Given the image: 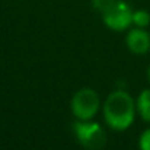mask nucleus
<instances>
[{"mask_svg":"<svg viewBox=\"0 0 150 150\" xmlns=\"http://www.w3.org/2000/svg\"><path fill=\"white\" fill-rule=\"evenodd\" d=\"M102 16L103 23L114 31H124L133 23V10L122 0H115V3L102 13Z\"/></svg>","mask_w":150,"mask_h":150,"instance_id":"nucleus-4","label":"nucleus"},{"mask_svg":"<svg viewBox=\"0 0 150 150\" xmlns=\"http://www.w3.org/2000/svg\"><path fill=\"white\" fill-rule=\"evenodd\" d=\"M136 108H137L139 114L142 115V118H143L144 121L150 122V89L143 91V92L139 95Z\"/></svg>","mask_w":150,"mask_h":150,"instance_id":"nucleus-6","label":"nucleus"},{"mask_svg":"<svg viewBox=\"0 0 150 150\" xmlns=\"http://www.w3.org/2000/svg\"><path fill=\"white\" fill-rule=\"evenodd\" d=\"M73 131L79 143L88 150H99L106 143V134L98 122L91 120H79L73 124Z\"/></svg>","mask_w":150,"mask_h":150,"instance_id":"nucleus-2","label":"nucleus"},{"mask_svg":"<svg viewBox=\"0 0 150 150\" xmlns=\"http://www.w3.org/2000/svg\"><path fill=\"white\" fill-rule=\"evenodd\" d=\"M99 109V96L93 89L83 88L71 99V111L77 120H92Z\"/></svg>","mask_w":150,"mask_h":150,"instance_id":"nucleus-3","label":"nucleus"},{"mask_svg":"<svg viewBox=\"0 0 150 150\" xmlns=\"http://www.w3.org/2000/svg\"><path fill=\"white\" fill-rule=\"evenodd\" d=\"M139 146L142 150H150V128L146 130L142 136H140V140H139Z\"/></svg>","mask_w":150,"mask_h":150,"instance_id":"nucleus-9","label":"nucleus"},{"mask_svg":"<svg viewBox=\"0 0 150 150\" xmlns=\"http://www.w3.org/2000/svg\"><path fill=\"white\" fill-rule=\"evenodd\" d=\"M136 115V105L133 98L125 91H114L105 100L103 105V118L106 124L117 131L127 130Z\"/></svg>","mask_w":150,"mask_h":150,"instance_id":"nucleus-1","label":"nucleus"},{"mask_svg":"<svg viewBox=\"0 0 150 150\" xmlns=\"http://www.w3.org/2000/svg\"><path fill=\"white\" fill-rule=\"evenodd\" d=\"M127 47L134 54H146L150 50V35L143 28L131 29L127 35Z\"/></svg>","mask_w":150,"mask_h":150,"instance_id":"nucleus-5","label":"nucleus"},{"mask_svg":"<svg viewBox=\"0 0 150 150\" xmlns=\"http://www.w3.org/2000/svg\"><path fill=\"white\" fill-rule=\"evenodd\" d=\"M147 76H149V82H150V66H149V70H147Z\"/></svg>","mask_w":150,"mask_h":150,"instance_id":"nucleus-10","label":"nucleus"},{"mask_svg":"<svg viewBox=\"0 0 150 150\" xmlns=\"http://www.w3.org/2000/svg\"><path fill=\"white\" fill-rule=\"evenodd\" d=\"M114 3L115 0H92V6L100 13H105Z\"/></svg>","mask_w":150,"mask_h":150,"instance_id":"nucleus-8","label":"nucleus"},{"mask_svg":"<svg viewBox=\"0 0 150 150\" xmlns=\"http://www.w3.org/2000/svg\"><path fill=\"white\" fill-rule=\"evenodd\" d=\"M133 23L137 28H146L150 23V13L146 10H136L133 12Z\"/></svg>","mask_w":150,"mask_h":150,"instance_id":"nucleus-7","label":"nucleus"}]
</instances>
